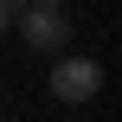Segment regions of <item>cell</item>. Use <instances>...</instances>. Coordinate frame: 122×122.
I'll use <instances>...</instances> for the list:
<instances>
[{
  "mask_svg": "<svg viewBox=\"0 0 122 122\" xmlns=\"http://www.w3.org/2000/svg\"><path fill=\"white\" fill-rule=\"evenodd\" d=\"M103 90V64L97 58H77V51H58V64H51V97L58 103H90Z\"/></svg>",
  "mask_w": 122,
  "mask_h": 122,
  "instance_id": "6da1fadb",
  "label": "cell"
},
{
  "mask_svg": "<svg viewBox=\"0 0 122 122\" xmlns=\"http://www.w3.org/2000/svg\"><path fill=\"white\" fill-rule=\"evenodd\" d=\"M6 26H13V13H6V0H0V32H6Z\"/></svg>",
  "mask_w": 122,
  "mask_h": 122,
  "instance_id": "3957f363",
  "label": "cell"
},
{
  "mask_svg": "<svg viewBox=\"0 0 122 122\" xmlns=\"http://www.w3.org/2000/svg\"><path fill=\"white\" fill-rule=\"evenodd\" d=\"M19 39L32 45V51H64L71 45V13L64 6H19Z\"/></svg>",
  "mask_w": 122,
  "mask_h": 122,
  "instance_id": "7a4b0ae2",
  "label": "cell"
},
{
  "mask_svg": "<svg viewBox=\"0 0 122 122\" xmlns=\"http://www.w3.org/2000/svg\"><path fill=\"white\" fill-rule=\"evenodd\" d=\"M26 6H64V0H26Z\"/></svg>",
  "mask_w": 122,
  "mask_h": 122,
  "instance_id": "277c9868",
  "label": "cell"
}]
</instances>
